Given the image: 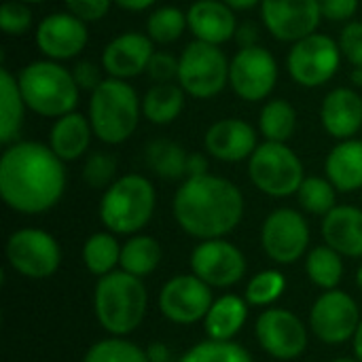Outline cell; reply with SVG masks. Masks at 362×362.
Here are the masks:
<instances>
[{"mask_svg":"<svg viewBox=\"0 0 362 362\" xmlns=\"http://www.w3.org/2000/svg\"><path fill=\"white\" fill-rule=\"evenodd\" d=\"M66 191L64 161L49 144L17 140L0 157V197L21 214L51 210Z\"/></svg>","mask_w":362,"mask_h":362,"instance_id":"1","label":"cell"},{"mask_svg":"<svg viewBox=\"0 0 362 362\" xmlns=\"http://www.w3.org/2000/svg\"><path fill=\"white\" fill-rule=\"evenodd\" d=\"M178 227L197 240H216L231 233L244 216V195L227 178L204 174L187 178L174 195Z\"/></svg>","mask_w":362,"mask_h":362,"instance_id":"2","label":"cell"},{"mask_svg":"<svg viewBox=\"0 0 362 362\" xmlns=\"http://www.w3.org/2000/svg\"><path fill=\"white\" fill-rule=\"evenodd\" d=\"M148 293L142 278L123 269L102 276L93 291V312L100 327L115 335L125 337L134 333L144 320Z\"/></svg>","mask_w":362,"mask_h":362,"instance_id":"3","label":"cell"},{"mask_svg":"<svg viewBox=\"0 0 362 362\" xmlns=\"http://www.w3.org/2000/svg\"><path fill=\"white\" fill-rule=\"evenodd\" d=\"M17 85L25 106L49 119H59L72 112L78 104V85L72 70L53 59L32 62L17 74Z\"/></svg>","mask_w":362,"mask_h":362,"instance_id":"4","label":"cell"},{"mask_svg":"<svg viewBox=\"0 0 362 362\" xmlns=\"http://www.w3.org/2000/svg\"><path fill=\"white\" fill-rule=\"evenodd\" d=\"M142 102L136 89L121 78H104L89 98L93 136L104 144H121L132 138L140 123Z\"/></svg>","mask_w":362,"mask_h":362,"instance_id":"5","label":"cell"},{"mask_svg":"<svg viewBox=\"0 0 362 362\" xmlns=\"http://www.w3.org/2000/svg\"><path fill=\"white\" fill-rule=\"evenodd\" d=\"M155 204L153 182L140 174H125L104 191L100 221L115 235H134L151 223Z\"/></svg>","mask_w":362,"mask_h":362,"instance_id":"6","label":"cell"},{"mask_svg":"<svg viewBox=\"0 0 362 362\" xmlns=\"http://www.w3.org/2000/svg\"><path fill=\"white\" fill-rule=\"evenodd\" d=\"M248 176L252 185L269 197L297 195L305 180L299 155L286 142L265 140L248 159Z\"/></svg>","mask_w":362,"mask_h":362,"instance_id":"7","label":"cell"},{"mask_svg":"<svg viewBox=\"0 0 362 362\" xmlns=\"http://www.w3.org/2000/svg\"><path fill=\"white\" fill-rule=\"evenodd\" d=\"M176 81L187 95L210 100L229 85V59L218 45L193 40L178 57Z\"/></svg>","mask_w":362,"mask_h":362,"instance_id":"8","label":"cell"},{"mask_svg":"<svg viewBox=\"0 0 362 362\" xmlns=\"http://www.w3.org/2000/svg\"><path fill=\"white\" fill-rule=\"evenodd\" d=\"M341 64L339 42L327 34H310L293 42L286 55V68L295 83L308 89H316L329 83Z\"/></svg>","mask_w":362,"mask_h":362,"instance_id":"9","label":"cell"},{"mask_svg":"<svg viewBox=\"0 0 362 362\" xmlns=\"http://www.w3.org/2000/svg\"><path fill=\"white\" fill-rule=\"evenodd\" d=\"M6 261L23 278L45 280L59 269L62 250L57 240L34 227L17 229L6 240Z\"/></svg>","mask_w":362,"mask_h":362,"instance_id":"10","label":"cell"},{"mask_svg":"<svg viewBox=\"0 0 362 362\" xmlns=\"http://www.w3.org/2000/svg\"><path fill=\"white\" fill-rule=\"evenodd\" d=\"M276 81V57L261 45L240 49L229 62V87L244 102H261L269 98Z\"/></svg>","mask_w":362,"mask_h":362,"instance_id":"11","label":"cell"},{"mask_svg":"<svg viewBox=\"0 0 362 362\" xmlns=\"http://www.w3.org/2000/svg\"><path fill=\"white\" fill-rule=\"evenodd\" d=\"M261 246L265 255L280 265L297 263L310 246L305 216L293 208L274 210L261 227Z\"/></svg>","mask_w":362,"mask_h":362,"instance_id":"12","label":"cell"},{"mask_svg":"<svg viewBox=\"0 0 362 362\" xmlns=\"http://www.w3.org/2000/svg\"><path fill=\"white\" fill-rule=\"evenodd\" d=\"M212 303V286L195 274L174 276L159 293V312L174 325H195L204 320Z\"/></svg>","mask_w":362,"mask_h":362,"instance_id":"13","label":"cell"},{"mask_svg":"<svg viewBox=\"0 0 362 362\" xmlns=\"http://www.w3.org/2000/svg\"><path fill=\"white\" fill-rule=\"evenodd\" d=\"M361 312L356 301L344 291H327L316 299L310 312V329L325 344H344L354 339L361 325Z\"/></svg>","mask_w":362,"mask_h":362,"instance_id":"14","label":"cell"},{"mask_svg":"<svg viewBox=\"0 0 362 362\" xmlns=\"http://www.w3.org/2000/svg\"><path fill=\"white\" fill-rule=\"evenodd\" d=\"M191 269L208 286L229 288L244 278L246 259L238 246L223 238L202 240L191 252Z\"/></svg>","mask_w":362,"mask_h":362,"instance_id":"15","label":"cell"},{"mask_svg":"<svg viewBox=\"0 0 362 362\" xmlns=\"http://www.w3.org/2000/svg\"><path fill=\"white\" fill-rule=\"evenodd\" d=\"M255 333L261 348L278 361H293L308 348L305 325L297 314L282 308L265 310L257 320Z\"/></svg>","mask_w":362,"mask_h":362,"instance_id":"16","label":"cell"},{"mask_svg":"<svg viewBox=\"0 0 362 362\" xmlns=\"http://www.w3.org/2000/svg\"><path fill=\"white\" fill-rule=\"evenodd\" d=\"M261 17L274 38L297 42L316 32L322 11L320 0H263Z\"/></svg>","mask_w":362,"mask_h":362,"instance_id":"17","label":"cell"},{"mask_svg":"<svg viewBox=\"0 0 362 362\" xmlns=\"http://www.w3.org/2000/svg\"><path fill=\"white\" fill-rule=\"evenodd\" d=\"M89 40L87 21L72 13L47 15L36 28V45L47 59L62 62L76 57Z\"/></svg>","mask_w":362,"mask_h":362,"instance_id":"18","label":"cell"},{"mask_svg":"<svg viewBox=\"0 0 362 362\" xmlns=\"http://www.w3.org/2000/svg\"><path fill=\"white\" fill-rule=\"evenodd\" d=\"M153 53V40L148 34L123 32L106 45L102 53V68L108 76L127 81L146 72Z\"/></svg>","mask_w":362,"mask_h":362,"instance_id":"19","label":"cell"},{"mask_svg":"<svg viewBox=\"0 0 362 362\" xmlns=\"http://www.w3.org/2000/svg\"><path fill=\"white\" fill-rule=\"evenodd\" d=\"M206 151L225 163H235L250 159L257 144L255 127L242 119H221L212 123L204 136Z\"/></svg>","mask_w":362,"mask_h":362,"instance_id":"20","label":"cell"},{"mask_svg":"<svg viewBox=\"0 0 362 362\" xmlns=\"http://www.w3.org/2000/svg\"><path fill=\"white\" fill-rule=\"evenodd\" d=\"M187 23L195 40L223 45L235 36V11L223 0H197L187 11Z\"/></svg>","mask_w":362,"mask_h":362,"instance_id":"21","label":"cell"},{"mask_svg":"<svg viewBox=\"0 0 362 362\" xmlns=\"http://www.w3.org/2000/svg\"><path fill=\"white\" fill-rule=\"evenodd\" d=\"M322 127L337 140L354 138L362 127V95L352 87H337L327 93L320 106Z\"/></svg>","mask_w":362,"mask_h":362,"instance_id":"22","label":"cell"},{"mask_svg":"<svg viewBox=\"0 0 362 362\" xmlns=\"http://www.w3.org/2000/svg\"><path fill=\"white\" fill-rule=\"evenodd\" d=\"M325 244L341 257H362V210L356 206H335L322 218Z\"/></svg>","mask_w":362,"mask_h":362,"instance_id":"23","label":"cell"},{"mask_svg":"<svg viewBox=\"0 0 362 362\" xmlns=\"http://www.w3.org/2000/svg\"><path fill=\"white\" fill-rule=\"evenodd\" d=\"M91 136H93V127H91L89 117L85 119L81 112L72 110V112L55 119V123L49 132V146L64 163L76 161L89 148Z\"/></svg>","mask_w":362,"mask_h":362,"instance_id":"24","label":"cell"},{"mask_svg":"<svg viewBox=\"0 0 362 362\" xmlns=\"http://www.w3.org/2000/svg\"><path fill=\"white\" fill-rule=\"evenodd\" d=\"M325 170L327 178L335 185L339 193H352L362 189V140H339V144L331 148Z\"/></svg>","mask_w":362,"mask_h":362,"instance_id":"25","label":"cell"},{"mask_svg":"<svg viewBox=\"0 0 362 362\" xmlns=\"http://www.w3.org/2000/svg\"><path fill=\"white\" fill-rule=\"evenodd\" d=\"M248 318V301L238 295H225L214 299L208 316L204 318V329L210 339L233 341V337L244 329Z\"/></svg>","mask_w":362,"mask_h":362,"instance_id":"26","label":"cell"},{"mask_svg":"<svg viewBox=\"0 0 362 362\" xmlns=\"http://www.w3.org/2000/svg\"><path fill=\"white\" fill-rule=\"evenodd\" d=\"M25 102L17 85V76H13L6 68L0 70V142L13 144L19 138L25 117Z\"/></svg>","mask_w":362,"mask_h":362,"instance_id":"27","label":"cell"},{"mask_svg":"<svg viewBox=\"0 0 362 362\" xmlns=\"http://www.w3.org/2000/svg\"><path fill=\"white\" fill-rule=\"evenodd\" d=\"M185 89L174 83H157L142 98V115L155 125L176 121L185 108Z\"/></svg>","mask_w":362,"mask_h":362,"instance_id":"28","label":"cell"},{"mask_svg":"<svg viewBox=\"0 0 362 362\" xmlns=\"http://www.w3.org/2000/svg\"><path fill=\"white\" fill-rule=\"evenodd\" d=\"M187 151L165 138L151 140L144 148V161L148 170H153L159 178L163 180H180L187 176Z\"/></svg>","mask_w":362,"mask_h":362,"instance_id":"29","label":"cell"},{"mask_svg":"<svg viewBox=\"0 0 362 362\" xmlns=\"http://www.w3.org/2000/svg\"><path fill=\"white\" fill-rule=\"evenodd\" d=\"M161 263V246L151 235H134L121 246L119 267L132 276L144 278L151 276Z\"/></svg>","mask_w":362,"mask_h":362,"instance_id":"30","label":"cell"},{"mask_svg":"<svg viewBox=\"0 0 362 362\" xmlns=\"http://www.w3.org/2000/svg\"><path fill=\"white\" fill-rule=\"evenodd\" d=\"M297 127V110L291 102L276 98L265 102L259 115L261 136L269 142H288Z\"/></svg>","mask_w":362,"mask_h":362,"instance_id":"31","label":"cell"},{"mask_svg":"<svg viewBox=\"0 0 362 362\" xmlns=\"http://www.w3.org/2000/svg\"><path fill=\"white\" fill-rule=\"evenodd\" d=\"M83 263L89 274L102 278L115 272L121 263V244L117 242L112 231H100L89 235L83 246Z\"/></svg>","mask_w":362,"mask_h":362,"instance_id":"32","label":"cell"},{"mask_svg":"<svg viewBox=\"0 0 362 362\" xmlns=\"http://www.w3.org/2000/svg\"><path fill=\"white\" fill-rule=\"evenodd\" d=\"M305 272L308 278L322 291H333L341 282L344 276V261L341 255L331 246H316L305 257Z\"/></svg>","mask_w":362,"mask_h":362,"instance_id":"33","label":"cell"},{"mask_svg":"<svg viewBox=\"0 0 362 362\" xmlns=\"http://www.w3.org/2000/svg\"><path fill=\"white\" fill-rule=\"evenodd\" d=\"M299 206L316 216H327L337 206V189L329 178L308 176L297 191Z\"/></svg>","mask_w":362,"mask_h":362,"instance_id":"34","label":"cell"},{"mask_svg":"<svg viewBox=\"0 0 362 362\" xmlns=\"http://www.w3.org/2000/svg\"><path fill=\"white\" fill-rule=\"evenodd\" d=\"M185 28H189L187 13H182L178 6L155 8L146 19V34L151 36L153 42H159V45L176 42L182 36Z\"/></svg>","mask_w":362,"mask_h":362,"instance_id":"35","label":"cell"},{"mask_svg":"<svg viewBox=\"0 0 362 362\" xmlns=\"http://www.w3.org/2000/svg\"><path fill=\"white\" fill-rule=\"evenodd\" d=\"M180 362H255L250 352L235 341L206 339L193 346Z\"/></svg>","mask_w":362,"mask_h":362,"instance_id":"36","label":"cell"},{"mask_svg":"<svg viewBox=\"0 0 362 362\" xmlns=\"http://www.w3.org/2000/svg\"><path fill=\"white\" fill-rule=\"evenodd\" d=\"M83 362H151L148 354L123 337H108L93 344Z\"/></svg>","mask_w":362,"mask_h":362,"instance_id":"37","label":"cell"},{"mask_svg":"<svg viewBox=\"0 0 362 362\" xmlns=\"http://www.w3.org/2000/svg\"><path fill=\"white\" fill-rule=\"evenodd\" d=\"M286 291V278L282 272L278 269H265L261 274H257L248 286H246V301L248 305H257V308H267L272 303H276L282 293Z\"/></svg>","mask_w":362,"mask_h":362,"instance_id":"38","label":"cell"},{"mask_svg":"<svg viewBox=\"0 0 362 362\" xmlns=\"http://www.w3.org/2000/svg\"><path fill=\"white\" fill-rule=\"evenodd\" d=\"M117 159L110 153L104 151H95L85 159L83 165V180L91 187V189H108L117 178Z\"/></svg>","mask_w":362,"mask_h":362,"instance_id":"39","label":"cell"},{"mask_svg":"<svg viewBox=\"0 0 362 362\" xmlns=\"http://www.w3.org/2000/svg\"><path fill=\"white\" fill-rule=\"evenodd\" d=\"M0 28L11 36L25 34L32 28V11H30L28 2H21V0L2 2V6H0Z\"/></svg>","mask_w":362,"mask_h":362,"instance_id":"40","label":"cell"},{"mask_svg":"<svg viewBox=\"0 0 362 362\" xmlns=\"http://www.w3.org/2000/svg\"><path fill=\"white\" fill-rule=\"evenodd\" d=\"M339 49L354 68H362V21L346 23L339 34Z\"/></svg>","mask_w":362,"mask_h":362,"instance_id":"41","label":"cell"},{"mask_svg":"<svg viewBox=\"0 0 362 362\" xmlns=\"http://www.w3.org/2000/svg\"><path fill=\"white\" fill-rule=\"evenodd\" d=\"M146 74L155 83H172L174 78H178V57L165 51H155L148 59Z\"/></svg>","mask_w":362,"mask_h":362,"instance_id":"42","label":"cell"},{"mask_svg":"<svg viewBox=\"0 0 362 362\" xmlns=\"http://www.w3.org/2000/svg\"><path fill=\"white\" fill-rule=\"evenodd\" d=\"M64 4H66L68 13H72L89 23V21L102 19L108 13L110 4H115V2L112 0H64Z\"/></svg>","mask_w":362,"mask_h":362,"instance_id":"43","label":"cell"},{"mask_svg":"<svg viewBox=\"0 0 362 362\" xmlns=\"http://www.w3.org/2000/svg\"><path fill=\"white\" fill-rule=\"evenodd\" d=\"M72 76H74L78 89H85V91H93L104 81L102 74H100V66L89 62V59L76 62L74 68H72Z\"/></svg>","mask_w":362,"mask_h":362,"instance_id":"44","label":"cell"},{"mask_svg":"<svg viewBox=\"0 0 362 362\" xmlns=\"http://www.w3.org/2000/svg\"><path fill=\"white\" fill-rule=\"evenodd\" d=\"M320 11L329 21H350L358 11V0H320Z\"/></svg>","mask_w":362,"mask_h":362,"instance_id":"45","label":"cell"},{"mask_svg":"<svg viewBox=\"0 0 362 362\" xmlns=\"http://www.w3.org/2000/svg\"><path fill=\"white\" fill-rule=\"evenodd\" d=\"M233 38L238 40L240 49H244V47H255L257 40H259V25L252 23V21H244V23L238 25Z\"/></svg>","mask_w":362,"mask_h":362,"instance_id":"46","label":"cell"},{"mask_svg":"<svg viewBox=\"0 0 362 362\" xmlns=\"http://www.w3.org/2000/svg\"><path fill=\"white\" fill-rule=\"evenodd\" d=\"M204 174H208V157L202 153H189L187 178H195V176H204Z\"/></svg>","mask_w":362,"mask_h":362,"instance_id":"47","label":"cell"},{"mask_svg":"<svg viewBox=\"0 0 362 362\" xmlns=\"http://www.w3.org/2000/svg\"><path fill=\"white\" fill-rule=\"evenodd\" d=\"M119 8L123 11H132V13H140V11H146L151 8L157 0H112Z\"/></svg>","mask_w":362,"mask_h":362,"instance_id":"48","label":"cell"},{"mask_svg":"<svg viewBox=\"0 0 362 362\" xmlns=\"http://www.w3.org/2000/svg\"><path fill=\"white\" fill-rule=\"evenodd\" d=\"M146 354H148V361L151 362H168V358H170L168 346H163V344H159V341L151 344L148 350H146Z\"/></svg>","mask_w":362,"mask_h":362,"instance_id":"49","label":"cell"},{"mask_svg":"<svg viewBox=\"0 0 362 362\" xmlns=\"http://www.w3.org/2000/svg\"><path fill=\"white\" fill-rule=\"evenodd\" d=\"M227 2L233 11H248V8H255L257 4H261L263 0H223Z\"/></svg>","mask_w":362,"mask_h":362,"instance_id":"50","label":"cell"},{"mask_svg":"<svg viewBox=\"0 0 362 362\" xmlns=\"http://www.w3.org/2000/svg\"><path fill=\"white\" fill-rule=\"evenodd\" d=\"M354 354L362 362V320L361 325H358V329H356V333H354Z\"/></svg>","mask_w":362,"mask_h":362,"instance_id":"51","label":"cell"},{"mask_svg":"<svg viewBox=\"0 0 362 362\" xmlns=\"http://www.w3.org/2000/svg\"><path fill=\"white\" fill-rule=\"evenodd\" d=\"M350 78H352V83H354V85L362 87V68H354V70H352V74H350Z\"/></svg>","mask_w":362,"mask_h":362,"instance_id":"52","label":"cell"},{"mask_svg":"<svg viewBox=\"0 0 362 362\" xmlns=\"http://www.w3.org/2000/svg\"><path fill=\"white\" fill-rule=\"evenodd\" d=\"M356 286L362 291V265L358 267V272H356Z\"/></svg>","mask_w":362,"mask_h":362,"instance_id":"53","label":"cell"},{"mask_svg":"<svg viewBox=\"0 0 362 362\" xmlns=\"http://www.w3.org/2000/svg\"><path fill=\"white\" fill-rule=\"evenodd\" d=\"M331 362H361L358 358H348V356H344V358H335V361Z\"/></svg>","mask_w":362,"mask_h":362,"instance_id":"54","label":"cell"},{"mask_svg":"<svg viewBox=\"0 0 362 362\" xmlns=\"http://www.w3.org/2000/svg\"><path fill=\"white\" fill-rule=\"evenodd\" d=\"M21 2H28V4H40V2H47V0H21Z\"/></svg>","mask_w":362,"mask_h":362,"instance_id":"55","label":"cell"}]
</instances>
